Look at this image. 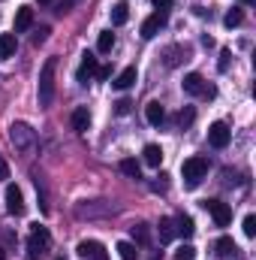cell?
Listing matches in <instances>:
<instances>
[{
    "label": "cell",
    "instance_id": "cell-1",
    "mask_svg": "<svg viewBox=\"0 0 256 260\" xmlns=\"http://www.w3.org/2000/svg\"><path fill=\"white\" fill-rule=\"evenodd\" d=\"M55 70H58V58H49L39 70V106H52L55 100Z\"/></svg>",
    "mask_w": 256,
    "mask_h": 260
},
{
    "label": "cell",
    "instance_id": "cell-2",
    "mask_svg": "<svg viewBox=\"0 0 256 260\" xmlns=\"http://www.w3.org/2000/svg\"><path fill=\"white\" fill-rule=\"evenodd\" d=\"M205 176H208V160L205 157H187L181 164V179H184L187 188H199Z\"/></svg>",
    "mask_w": 256,
    "mask_h": 260
},
{
    "label": "cell",
    "instance_id": "cell-3",
    "mask_svg": "<svg viewBox=\"0 0 256 260\" xmlns=\"http://www.w3.org/2000/svg\"><path fill=\"white\" fill-rule=\"evenodd\" d=\"M49 245H52L49 230H46V227H39V224H33L30 239H27V260H39L46 251H49Z\"/></svg>",
    "mask_w": 256,
    "mask_h": 260
},
{
    "label": "cell",
    "instance_id": "cell-4",
    "mask_svg": "<svg viewBox=\"0 0 256 260\" xmlns=\"http://www.w3.org/2000/svg\"><path fill=\"white\" fill-rule=\"evenodd\" d=\"M9 139H12V145H15V148H30V145L36 142V133H33L30 124L15 121V124L9 127Z\"/></svg>",
    "mask_w": 256,
    "mask_h": 260
},
{
    "label": "cell",
    "instance_id": "cell-5",
    "mask_svg": "<svg viewBox=\"0 0 256 260\" xmlns=\"http://www.w3.org/2000/svg\"><path fill=\"white\" fill-rule=\"evenodd\" d=\"M202 209L211 212V218H214L217 227H226V224L232 221V209H229L226 203H220V200H202Z\"/></svg>",
    "mask_w": 256,
    "mask_h": 260
},
{
    "label": "cell",
    "instance_id": "cell-6",
    "mask_svg": "<svg viewBox=\"0 0 256 260\" xmlns=\"http://www.w3.org/2000/svg\"><path fill=\"white\" fill-rule=\"evenodd\" d=\"M163 27H166V12H160V9H157L154 15H148V18L142 21V37H145V40H154Z\"/></svg>",
    "mask_w": 256,
    "mask_h": 260
},
{
    "label": "cell",
    "instance_id": "cell-7",
    "mask_svg": "<svg viewBox=\"0 0 256 260\" xmlns=\"http://www.w3.org/2000/svg\"><path fill=\"white\" fill-rule=\"evenodd\" d=\"M229 139H232V130L226 127L223 121H214V124L208 127V142H211L214 148H226Z\"/></svg>",
    "mask_w": 256,
    "mask_h": 260
},
{
    "label": "cell",
    "instance_id": "cell-8",
    "mask_svg": "<svg viewBox=\"0 0 256 260\" xmlns=\"http://www.w3.org/2000/svg\"><path fill=\"white\" fill-rule=\"evenodd\" d=\"M81 257L88 260H109V254H106V248L97 242V239H84V242H78V248H75Z\"/></svg>",
    "mask_w": 256,
    "mask_h": 260
},
{
    "label": "cell",
    "instance_id": "cell-9",
    "mask_svg": "<svg viewBox=\"0 0 256 260\" xmlns=\"http://www.w3.org/2000/svg\"><path fill=\"white\" fill-rule=\"evenodd\" d=\"M6 212L9 215H24V197L15 185H6Z\"/></svg>",
    "mask_w": 256,
    "mask_h": 260
},
{
    "label": "cell",
    "instance_id": "cell-10",
    "mask_svg": "<svg viewBox=\"0 0 256 260\" xmlns=\"http://www.w3.org/2000/svg\"><path fill=\"white\" fill-rule=\"evenodd\" d=\"M181 88H184V94H193V97H202L205 94V79L199 76V73H187L184 76V82H181Z\"/></svg>",
    "mask_w": 256,
    "mask_h": 260
},
{
    "label": "cell",
    "instance_id": "cell-11",
    "mask_svg": "<svg viewBox=\"0 0 256 260\" xmlns=\"http://www.w3.org/2000/svg\"><path fill=\"white\" fill-rule=\"evenodd\" d=\"M97 67H100V64H97V58L84 52V55H81V64H78V73H75V79H78V82H88L91 76H97Z\"/></svg>",
    "mask_w": 256,
    "mask_h": 260
},
{
    "label": "cell",
    "instance_id": "cell-12",
    "mask_svg": "<svg viewBox=\"0 0 256 260\" xmlns=\"http://www.w3.org/2000/svg\"><path fill=\"white\" fill-rule=\"evenodd\" d=\"M157 233H160V242H172V239L178 236L175 218H160V224H157Z\"/></svg>",
    "mask_w": 256,
    "mask_h": 260
},
{
    "label": "cell",
    "instance_id": "cell-13",
    "mask_svg": "<svg viewBox=\"0 0 256 260\" xmlns=\"http://www.w3.org/2000/svg\"><path fill=\"white\" fill-rule=\"evenodd\" d=\"M136 79H139V70H136V67H127V70H121V73H118V79H115L112 85H115V88H121V91H127V88L136 85Z\"/></svg>",
    "mask_w": 256,
    "mask_h": 260
},
{
    "label": "cell",
    "instance_id": "cell-14",
    "mask_svg": "<svg viewBox=\"0 0 256 260\" xmlns=\"http://www.w3.org/2000/svg\"><path fill=\"white\" fill-rule=\"evenodd\" d=\"M72 130H78V133H84V130L91 127V112H88V106H78L75 112H72Z\"/></svg>",
    "mask_w": 256,
    "mask_h": 260
},
{
    "label": "cell",
    "instance_id": "cell-15",
    "mask_svg": "<svg viewBox=\"0 0 256 260\" xmlns=\"http://www.w3.org/2000/svg\"><path fill=\"white\" fill-rule=\"evenodd\" d=\"M145 118H148V124H160V121L166 118V109H163V103H160V100H151V103L145 106Z\"/></svg>",
    "mask_w": 256,
    "mask_h": 260
},
{
    "label": "cell",
    "instance_id": "cell-16",
    "mask_svg": "<svg viewBox=\"0 0 256 260\" xmlns=\"http://www.w3.org/2000/svg\"><path fill=\"white\" fill-rule=\"evenodd\" d=\"M33 24V9L30 6H18V12H15V30L21 34V30H27Z\"/></svg>",
    "mask_w": 256,
    "mask_h": 260
},
{
    "label": "cell",
    "instance_id": "cell-17",
    "mask_svg": "<svg viewBox=\"0 0 256 260\" xmlns=\"http://www.w3.org/2000/svg\"><path fill=\"white\" fill-rule=\"evenodd\" d=\"M142 157H145V164H148V167H160V164H163V148L151 142V145H145Z\"/></svg>",
    "mask_w": 256,
    "mask_h": 260
},
{
    "label": "cell",
    "instance_id": "cell-18",
    "mask_svg": "<svg viewBox=\"0 0 256 260\" xmlns=\"http://www.w3.org/2000/svg\"><path fill=\"white\" fill-rule=\"evenodd\" d=\"M18 49V40L15 34H0V58H12Z\"/></svg>",
    "mask_w": 256,
    "mask_h": 260
},
{
    "label": "cell",
    "instance_id": "cell-19",
    "mask_svg": "<svg viewBox=\"0 0 256 260\" xmlns=\"http://www.w3.org/2000/svg\"><path fill=\"white\" fill-rule=\"evenodd\" d=\"M181 58L187 61V49H184V46H169V49H166V67H178Z\"/></svg>",
    "mask_w": 256,
    "mask_h": 260
},
{
    "label": "cell",
    "instance_id": "cell-20",
    "mask_svg": "<svg viewBox=\"0 0 256 260\" xmlns=\"http://www.w3.org/2000/svg\"><path fill=\"white\" fill-rule=\"evenodd\" d=\"M112 49H115V34H112V30H103V34L97 37V52L109 55Z\"/></svg>",
    "mask_w": 256,
    "mask_h": 260
},
{
    "label": "cell",
    "instance_id": "cell-21",
    "mask_svg": "<svg viewBox=\"0 0 256 260\" xmlns=\"http://www.w3.org/2000/svg\"><path fill=\"white\" fill-rule=\"evenodd\" d=\"M214 248H217V257H232V254L238 251V248H235V242H232L229 236H220Z\"/></svg>",
    "mask_w": 256,
    "mask_h": 260
},
{
    "label": "cell",
    "instance_id": "cell-22",
    "mask_svg": "<svg viewBox=\"0 0 256 260\" xmlns=\"http://www.w3.org/2000/svg\"><path fill=\"white\" fill-rule=\"evenodd\" d=\"M121 173L130 176V179H142V167H139V160H133V157L121 160Z\"/></svg>",
    "mask_w": 256,
    "mask_h": 260
},
{
    "label": "cell",
    "instance_id": "cell-23",
    "mask_svg": "<svg viewBox=\"0 0 256 260\" xmlns=\"http://www.w3.org/2000/svg\"><path fill=\"white\" fill-rule=\"evenodd\" d=\"M175 227H178V233H181L184 239H190L193 233H196V227H193V218H187V215H181V218L175 221Z\"/></svg>",
    "mask_w": 256,
    "mask_h": 260
},
{
    "label": "cell",
    "instance_id": "cell-24",
    "mask_svg": "<svg viewBox=\"0 0 256 260\" xmlns=\"http://www.w3.org/2000/svg\"><path fill=\"white\" fill-rule=\"evenodd\" d=\"M241 21H244V12H241V9H229V12L223 15V24H226L229 30H232V27H238Z\"/></svg>",
    "mask_w": 256,
    "mask_h": 260
},
{
    "label": "cell",
    "instance_id": "cell-25",
    "mask_svg": "<svg viewBox=\"0 0 256 260\" xmlns=\"http://www.w3.org/2000/svg\"><path fill=\"white\" fill-rule=\"evenodd\" d=\"M130 18V9L124 3H118V6H112V24H127Z\"/></svg>",
    "mask_w": 256,
    "mask_h": 260
},
{
    "label": "cell",
    "instance_id": "cell-26",
    "mask_svg": "<svg viewBox=\"0 0 256 260\" xmlns=\"http://www.w3.org/2000/svg\"><path fill=\"white\" fill-rule=\"evenodd\" d=\"M118 254H121V260H136L139 257V251H136L133 242H118Z\"/></svg>",
    "mask_w": 256,
    "mask_h": 260
},
{
    "label": "cell",
    "instance_id": "cell-27",
    "mask_svg": "<svg viewBox=\"0 0 256 260\" xmlns=\"http://www.w3.org/2000/svg\"><path fill=\"white\" fill-rule=\"evenodd\" d=\"M130 230H133V239H136L139 245H145V242H148V227H145V224H133Z\"/></svg>",
    "mask_w": 256,
    "mask_h": 260
},
{
    "label": "cell",
    "instance_id": "cell-28",
    "mask_svg": "<svg viewBox=\"0 0 256 260\" xmlns=\"http://www.w3.org/2000/svg\"><path fill=\"white\" fill-rule=\"evenodd\" d=\"M175 260H196V248H193L190 242H187V245H181V248L175 251Z\"/></svg>",
    "mask_w": 256,
    "mask_h": 260
},
{
    "label": "cell",
    "instance_id": "cell-29",
    "mask_svg": "<svg viewBox=\"0 0 256 260\" xmlns=\"http://www.w3.org/2000/svg\"><path fill=\"white\" fill-rule=\"evenodd\" d=\"M244 236H250V239L256 236V215H247L244 218Z\"/></svg>",
    "mask_w": 256,
    "mask_h": 260
},
{
    "label": "cell",
    "instance_id": "cell-30",
    "mask_svg": "<svg viewBox=\"0 0 256 260\" xmlns=\"http://www.w3.org/2000/svg\"><path fill=\"white\" fill-rule=\"evenodd\" d=\"M130 109H133V103H130L127 97H124V100H118V103H115V115H130Z\"/></svg>",
    "mask_w": 256,
    "mask_h": 260
},
{
    "label": "cell",
    "instance_id": "cell-31",
    "mask_svg": "<svg viewBox=\"0 0 256 260\" xmlns=\"http://www.w3.org/2000/svg\"><path fill=\"white\" fill-rule=\"evenodd\" d=\"M178 124H181V127L193 124V109H181V112H178Z\"/></svg>",
    "mask_w": 256,
    "mask_h": 260
},
{
    "label": "cell",
    "instance_id": "cell-32",
    "mask_svg": "<svg viewBox=\"0 0 256 260\" xmlns=\"http://www.w3.org/2000/svg\"><path fill=\"white\" fill-rule=\"evenodd\" d=\"M49 34H52V30H49V27H39V30H36V34H33V46H42V43H46V40H49Z\"/></svg>",
    "mask_w": 256,
    "mask_h": 260
},
{
    "label": "cell",
    "instance_id": "cell-33",
    "mask_svg": "<svg viewBox=\"0 0 256 260\" xmlns=\"http://www.w3.org/2000/svg\"><path fill=\"white\" fill-rule=\"evenodd\" d=\"M229 58H232V52H229V49H223V52H220V73H223V70H229Z\"/></svg>",
    "mask_w": 256,
    "mask_h": 260
},
{
    "label": "cell",
    "instance_id": "cell-34",
    "mask_svg": "<svg viewBox=\"0 0 256 260\" xmlns=\"http://www.w3.org/2000/svg\"><path fill=\"white\" fill-rule=\"evenodd\" d=\"M6 179H9V164L0 157V182H6Z\"/></svg>",
    "mask_w": 256,
    "mask_h": 260
},
{
    "label": "cell",
    "instance_id": "cell-35",
    "mask_svg": "<svg viewBox=\"0 0 256 260\" xmlns=\"http://www.w3.org/2000/svg\"><path fill=\"white\" fill-rule=\"evenodd\" d=\"M172 3H175V0H154V6H157V9H160V12H166V9H169V6H172Z\"/></svg>",
    "mask_w": 256,
    "mask_h": 260
},
{
    "label": "cell",
    "instance_id": "cell-36",
    "mask_svg": "<svg viewBox=\"0 0 256 260\" xmlns=\"http://www.w3.org/2000/svg\"><path fill=\"white\" fill-rule=\"evenodd\" d=\"M109 76H112L109 67H97V79H109Z\"/></svg>",
    "mask_w": 256,
    "mask_h": 260
},
{
    "label": "cell",
    "instance_id": "cell-37",
    "mask_svg": "<svg viewBox=\"0 0 256 260\" xmlns=\"http://www.w3.org/2000/svg\"><path fill=\"white\" fill-rule=\"evenodd\" d=\"M238 3H244V6H250V3H256V0H238Z\"/></svg>",
    "mask_w": 256,
    "mask_h": 260
},
{
    "label": "cell",
    "instance_id": "cell-38",
    "mask_svg": "<svg viewBox=\"0 0 256 260\" xmlns=\"http://www.w3.org/2000/svg\"><path fill=\"white\" fill-rule=\"evenodd\" d=\"M36 3H52V0H36Z\"/></svg>",
    "mask_w": 256,
    "mask_h": 260
},
{
    "label": "cell",
    "instance_id": "cell-39",
    "mask_svg": "<svg viewBox=\"0 0 256 260\" xmlns=\"http://www.w3.org/2000/svg\"><path fill=\"white\" fill-rule=\"evenodd\" d=\"M0 260H6V257H3V251H0Z\"/></svg>",
    "mask_w": 256,
    "mask_h": 260
},
{
    "label": "cell",
    "instance_id": "cell-40",
    "mask_svg": "<svg viewBox=\"0 0 256 260\" xmlns=\"http://www.w3.org/2000/svg\"><path fill=\"white\" fill-rule=\"evenodd\" d=\"M58 260H66V257H58Z\"/></svg>",
    "mask_w": 256,
    "mask_h": 260
}]
</instances>
